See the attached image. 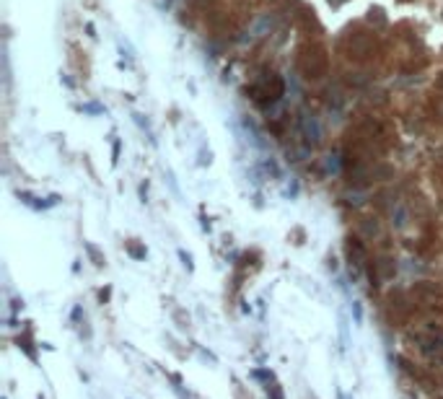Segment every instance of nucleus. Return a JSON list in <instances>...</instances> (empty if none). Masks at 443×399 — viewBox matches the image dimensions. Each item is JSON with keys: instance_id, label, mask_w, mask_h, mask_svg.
I'll return each instance as SVG.
<instances>
[{"instance_id": "nucleus-6", "label": "nucleus", "mask_w": 443, "mask_h": 399, "mask_svg": "<svg viewBox=\"0 0 443 399\" xmlns=\"http://www.w3.org/2000/svg\"><path fill=\"white\" fill-rule=\"evenodd\" d=\"M353 314H355V321L363 319V309H360V303H353Z\"/></svg>"}, {"instance_id": "nucleus-3", "label": "nucleus", "mask_w": 443, "mask_h": 399, "mask_svg": "<svg viewBox=\"0 0 443 399\" xmlns=\"http://www.w3.org/2000/svg\"><path fill=\"white\" fill-rule=\"evenodd\" d=\"M179 259H181V265H184V267H187L189 272L194 270V265H192V257H189V254H187L184 249H179Z\"/></svg>"}, {"instance_id": "nucleus-4", "label": "nucleus", "mask_w": 443, "mask_h": 399, "mask_svg": "<svg viewBox=\"0 0 443 399\" xmlns=\"http://www.w3.org/2000/svg\"><path fill=\"white\" fill-rule=\"evenodd\" d=\"M363 228H365V234H368V236H371V234H378V223H376V221L371 223V218H365Z\"/></svg>"}, {"instance_id": "nucleus-1", "label": "nucleus", "mask_w": 443, "mask_h": 399, "mask_svg": "<svg viewBox=\"0 0 443 399\" xmlns=\"http://www.w3.org/2000/svg\"><path fill=\"white\" fill-rule=\"evenodd\" d=\"M86 252H88V257H91V262H94L96 267H104V265H106V259H104V254H101V252H99V249L94 247V244H91V241H86Z\"/></svg>"}, {"instance_id": "nucleus-2", "label": "nucleus", "mask_w": 443, "mask_h": 399, "mask_svg": "<svg viewBox=\"0 0 443 399\" xmlns=\"http://www.w3.org/2000/svg\"><path fill=\"white\" fill-rule=\"evenodd\" d=\"M127 252H130V254H132L135 259H145V254H148V252H145V247H135L132 241L127 244Z\"/></svg>"}, {"instance_id": "nucleus-7", "label": "nucleus", "mask_w": 443, "mask_h": 399, "mask_svg": "<svg viewBox=\"0 0 443 399\" xmlns=\"http://www.w3.org/2000/svg\"><path fill=\"white\" fill-rule=\"evenodd\" d=\"M99 298H101V303H104L106 298H109V288H106V290H101V293H99Z\"/></svg>"}, {"instance_id": "nucleus-5", "label": "nucleus", "mask_w": 443, "mask_h": 399, "mask_svg": "<svg viewBox=\"0 0 443 399\" xmlns=\"http://www.w3.org/2000/svg\"><path fill=\"white\" fill-rule=\"evenodd\" d=\"M267 396H272V399H283V391L278 389V383H272V386L267 383Z\"/></svg>"}]
</instances>
